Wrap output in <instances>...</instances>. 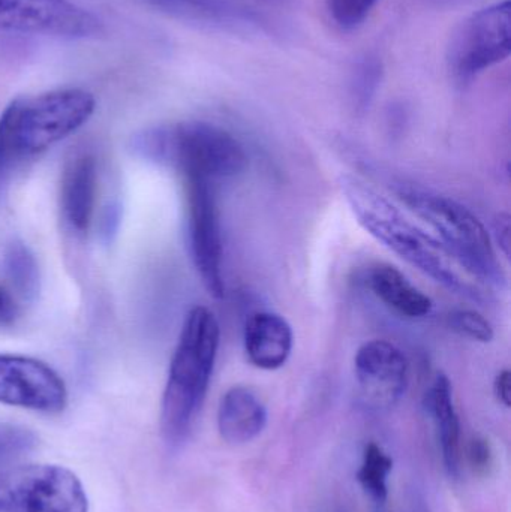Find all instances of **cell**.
I'll return each instance as SVG.
<instances>
[{
  "label": "cell",
  "instance_id": "4",
  "mask_svg": "<svg viewBox=\"0 0 511 512\" xmlns=\"http://www.w3.org/2000/svg\"><path fill=\"white\" fill-rule=\"evenodd\" d=\"M132 147L146 161L213 185L240 176L249 164L245 147L231 132L200 120L144 129L135 135Z\"/></svg>",
  "mask_w": 511,
  "mask_h": 512
},
{
  "label": "cell",
  "instance_id": "22",
  "mask_svg": "<svg viewBox=\"0 0 511 512\" xmlns=\"http://www.w3.org/2000/svg\"><path fill=\"white\" fill-rule=\"evenodd\" d=\"M380 0H327L330 15L341 29H357Z\"/></svg>",
  "mask_w": 511,
  "mask_h": 512
},
{
  "label": "cell",
  "instance_id": "28",
  "mask_svg": "<svg viewBox=\"0 0 511 512\" xmlns=\"http://www.w3.org/2000/svg\"><path fill=\"white\" fill-rule=\"evenodd\" d=\"M3 441H5V439H3V433L0 432V447H2Z\"/></svg>",
  "mask_w": 511,
  "mask_h": 512
},
{
  "label": "cell",
  "instance_id": "5",
  "mask_svg": "<svg viewBox=\"0 0 511 512\" xmlns=\"http://www.w3.org/2000/svg\"><path fill=\"white\" fill-rule=\"evenodd\" d=\"M402 200L437 233L441 245L473 279L503 286L506 274L491 234L479 218L458 201L422 189H402Z\"/></svg>",
  "mask_w": 511,
  "mask_h": 512
},
{
  "label": "cell",
  "instance_id": "18",
  "mask_svg": "<svg viewBox=\"0 0 511 512\" xmlns=\"http://www.w3.org/2000/svg\"><path fill=\"white\" fill-rule=\"evenodd\" d=\"M3 267L18 297L23 300H35L39 294L41 276L33 252L24 243L12 242L3 256Z\"/></svg>",
  "mask_w": 511,
  "mask_h": 512
},
{
  "label": "cell",
  "instance_id": "25",
  "mask_svg": "<svg viewBox=\"0 0 511 512\" xmlns=\"http://www.w3.org/2000/svg\"><path fill=\"white\" fill-rule=\"evenodd\" d=\"M494 391L500 403L506 408L511 406V373L510 370H501L494 382Z\"/></svg>",
  "mask_w": 511,
  "mask_h": 512
},
{
  "label": "cell",
  "instance_id": "8",
  "mask_svg": "<svg viewBox=\"0 0 511 512\" xmlns=\"http://www.w3.org/2000/svg\"><path fill=\"white\" fill-rule=\"evenodd\" d=\"M186 180L188 242L195 270L212 297L225 294L224 245L213 183Z\"/></svg>",
  "mask_w": 511,
  "mask_h": 512
},
{
  "label": "cell",
  "instance_id": "7",
  "mask_svg": "<svg viewBox=\"0 0 511 512\" xmlns=\"http://www.w3.org/2000/svg\"><path fill=\"white\" fill-rule=\"evenodd\" d=\"M0 512H89V498L63 466H15L0 471Z\"/></svg>",
  "mask_w": 511,
  "mask_h": 512
},
{
  "label": "cell",
  "instance_id": "20",
  "mask_svg": "<svg viewBox=\"0 0 511 512\" xmlns=\"http://www.w3.org/2000/svg\"><path fill=\"white\" fill-rule=\"evenodd\" d=\"M383 62L374 54H366L357 60L351 72V96L357 110H366L377 95L383 80Z\"/></svg>",
  "mask_w": 511,
  "mask_h": 512
},
{
  "label": "cell",
  "instance_id": "26",
  "mask_svg": "<svg viewBox=\"0 0 511 512\" xmlns=\"http://www.w3.org/2000/svg\"><path fill=\"white\" fill-rule=\"evenodd\" d=\"M471 463L477 468H486L491 462V448L483 439H476L470 448Z\"/></svg>",
  "mask_w": 511,
  "mask_h": 512
},
{
  "label": "cell",
  "instance_id": "14",
  "mask_svg": "<svg viewBox=\"0 0 511 512\" xmlns=\"http://www.w3.org/2000/svg\"><path fill=\"white\" fill-rule=\"evenodd\" d=\"M267 408L251 388H230L222 396L218 408V429L221 438L231 445L254 441L267 426Z\"/></svg>",
  "mask_w": 511,
  "mask_h": 512
},
{
  "label": "cell",
  "instance_id": "12",
  "mask_svg": "<svg viewBox=\"0 0 511 512\" xmlns=\"http://www.w3.org/2000/svg\"><path fill=\"white\" fill-rule=\"evenodd\" d=\"M98 164L89 153L75 156L62 173L60 212L69 230L86 234L95 216Z\"/></svg>",
  "mask_w": 511,
  "mask_h": 512
},
{
  "label": "cell",
  "instance_id": "21",
  "mask_svg": "<svg viewBox=\"0 0 511 512\" xmlns=\"http://www.w3.org/2000/svg\"><path fill=\"white\" fill-rule=\"evenodd\" d=\"M449 327L465 339L473 340L479 343H491L495 337L494 327L491 322L477 312L471 309H456L447 316Z\"/></svg>",
  "mask_w": 511,
  "mask_h": 512
},
{
  "label": "cell",
  "instance_id": "3",
  "mask_svg": "<svg viewBox=\"0 0 511 512\" xmlns=\"http://www.w3.org/2000/svg\"><path fill=\"white\" fill-rule=\"evenodd\" d=\"M221 328L212 310H189L170 361L161 402V430L170 444L191 432L209 391L218 358Z\"/></svg>",
  "mask_w": 511,
  "mask_h": 512
},
{
  "label": "cell",
  "instance_id": "16",
  "mask_svg": "<svg viewBox=\"0 0 511 512\" xmlns=\"http://www.w3.org/2000/svg\"><path fill=\"white\" fill-rule=\"evenodd\" d=\"M425 406L437 426L444 466L450 477H458L461 423L453 400L452 382L443 373L432 382L426 393Z\"/></svg>",
  "mask_w": 511,
  "mask_h": 512
},
{
  "label": "cell",
  "instance_id": "23",
  "mask_svg": "<svg viewBox=\"0 0 511 512\" xmlns=\"http://www.w3.org/2000/svg\"><path fill=\"white\" fill-rule=\"evenodd\" d=\"M18 307L12 295L0 288V328L11 327L17 319Z\"/></svg>",
  "mask_w": 511,
  "mask_h": 512
},
{
  "label": "cell",
  "instance_id": "13",
  "mask_svg": "<svg viewBox=\"0 0 511 512\" xmlns=\"http://www.w3.org/2000/svg\"><path fill=\"white\" fill-rule=\"evenodd\" d=\"M243 346L252 366L261 370L281 369L293 352V328L279 313H252L243 331Z\"/></svg>",
  "mask_w": 511,
  "mask_h": 512
},
{
  "label": "cell",
  "instance_id": "10",
  "mask_svg": "<svg viewBox=\"0 0 511 512\" xmlns=\"http://www.w3.org/2000/svg\"><path fill=\"white\" fill-rule=\"evenodd\" d=\"M0 403L59 414L68 405L62 376L44 361L26 355L0 354Z\"/></svg>",
  "mask_w": 511,
  "mask_h": 512
},
{
  "label": "cell",
  "instance_id": "9",
  "mask_svg": "<svg viewBox=\"0 0 511 512\" xmlns=\"http://www.w3.org/2000/svg\"><path fill=\"white\" fill-rule=\"evenodd\" d=\"M104 26L92 12L68 0H0V30L86 39Z\"/></svg>",
  "mask_w": 511,
  "mask_h": 512
},
{
  "label": "cell",
  "instance_id": "27",
  "mask_svg": "<svg viewBox=\"0 0 511 512\" xmlns=\"http://www.w3.org/2000/svg\"><path fill=\"white\" fill-rule=\"evenodd\" d=\"M429 2L435 3V5L438 6H458L473 3L476 2V0H429Z\"/></svg>",
  "mask_w": 511,
  "mask_h": 512
},
{
  "label": "cell",
  "instance_id": "24",
  "mask_svg": "<svg viewBox=\"0 0 511 512\" xmlns=\"http://www.w3.org/2000/svg\"><path fill=\"white\" fill-rule=\"evenodd\" d=\"M510 216L500 215L495 219V237L501 252L509 258L510 255Z\"/></svg>",
  "mask_w": 511,
  "mask_h": 512
},
{
  "label": "cell",
  "instance_id": "15",
  "mask_svg": "<svg viewBox=\"0 0 511 512\" xmlns=\"http://www.w3.org/2000/svg\"><path fill=\"white\" fill-rule=\"evenodd\" d=\"M368 286L381 303L405 318H425L434 309L431 298L392 265L372 267L368 274Z\"/></svg>",
  "mask_w": 511,
  "mask_h": 512
},
{
  "label": "cell",
  "instance_id": "2",
  "mask_svg": "<svg viewBox=\"0 0 511 512\" xmlns=\"http://www.w3.org/2000/svg\"><path fill=\"white\" fill-rule=\"evenodd\" d=\"M342 192L359 224L393 254L446 288L479 297L476 286L462 276V268L440 240L410 221L392 201L354 177L342 180Z\"/></svg>",
  "mask_w": 511,
  "mask_h": 512
},
{
  "label": "cell",
  "instance_id": "6",
  "mask_svg": "<svg viewBox=\"0 0 511 512\" xmlns=\"http://www.w3.org/2000/svg\"><path fill=\"white\" fill-rule=\"evenodd\" d=\"M511 53L510 0L494 3L465 18L450 39L447 65L461 86L504 62Z\"/></svg>",
  "mask_w": 511,
  "mask_h": 512
},
{
  "label": "cell",
  "instance_id": "11",
  "mask_svg": "<svg viewBox=\"0 0 511 512\" xmlns=\"http://www.w3.org/2000/svg\"><path fill=\"white\" fill-rule=\"evenodd\" d=\"M354 372L366 402L375 408H390L407 391L410 363L398 346L374 339L357 349Z\"/></svg>",
  "mask_w": 511,
  "mask_h": 512
},
{
  "label": "cell",
  "instance_id": "1",
  "mask_svg": "<svg viewBox=\"0 0 511 512\" xmlns=\"http://www.w3.org/2000/svg\"><path fill=\"white\" fill-rule=\"evenodd\" d=\"M95 110V95L80 87L12 99L0 114V198L18 165L75 134Z\"/></svg>",
  "mask_w": 511,
  "mask_h": 512
},
{
  "label": "cell",
  "instance_id": "19",
  "mask_svg": "<svg viewBox=\"0 0 511 512\" xmlns=\"http://www.w3.org/2000/svg\"><path fill=\"white\" fill-rule=\"evenodd\" d=\"M393 469V460L380 445H366L365 453H363V462L357 472V480L366 493L374 499L378 504H383L389 496V480L390 472Z\"/></svg>",
  "mask_w": 511,
  "mask_h": 512
},
{
  "label": "cell",
  "instance_id": "17",
  "mask_svg": "<svg viewBox=\"0 0 511 512\" xmlns=\"http://www.w3.org/2000/svg\"><path fill=\"white\" fill-rule=\"evenodd\" d=\"M164 11L186 20L218 27H243L255 24L257 15L233 0H150Z\"/></svg>",
  "mask_w": 511,
  "mask_h": 512
}]
</instances>
